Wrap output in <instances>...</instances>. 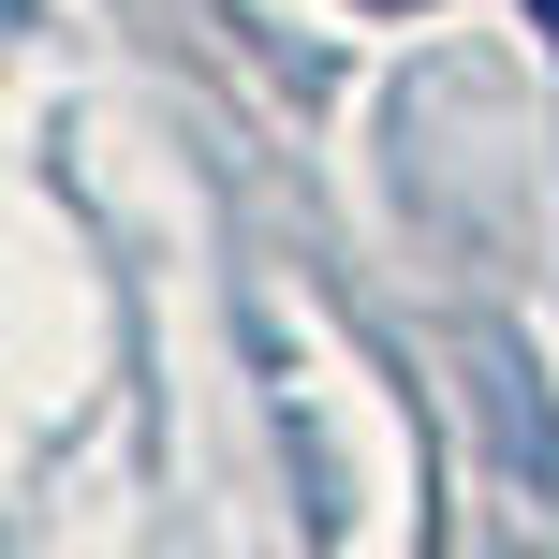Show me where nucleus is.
Segmentation results:
<instances>
[{"instance_id": "obj_1", "label": "nucleus", "mask_w": 559, "mask_h": 559, "mask_svg": "<svg viewBox=\"0 0 559 559\" xmlns=\"http://www.w3.org/2000/svg\"><path fill=\"white\" fill-rule=\"evenodd\" d=\"M531 29H545V59H559V0H531Z\"/></svg>"}, {"instance_id": "obj_2", "label": "nucleus", "mask_w": 559, "mask_h": 559, "mask_svg": "<svg viewBox=\"0 0 559 559\" xmlns=\"http://www.w3.org/2000/svg\"><path fill=\"white\" fill-rule=\"evenodd\" d=\"M368 15H413V0H368Z\"/></svg>"}]
</instances>
